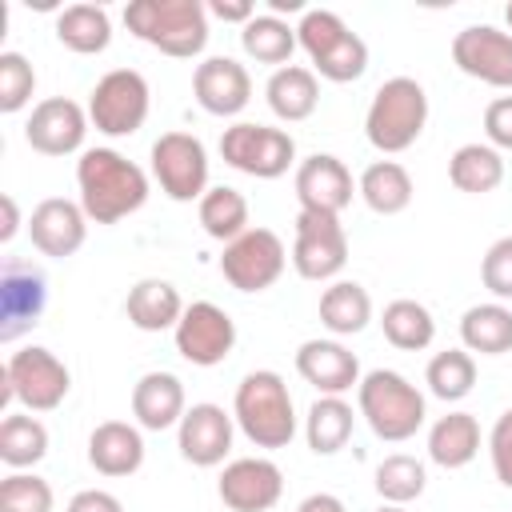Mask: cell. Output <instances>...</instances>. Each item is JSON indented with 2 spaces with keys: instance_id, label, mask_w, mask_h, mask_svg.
<instances>
[{
  "instance_id": "1",
  "label": "cell",
  "mask_w": 512,
  "mask_h": 512,
  "mask_svg": "<svg viewBox=\"0 0 512 512\" xmlns=\"http://www.w3.org/2000/svg\"><path fill=\"white\" fill-rule=\"evenodd\" d=\"M80 208L96 224H120L148 200V172L116 148H84L76 160Z\"/></svg>"
},
{
  "instance_id": "2",
  "label": "cell",
  "mask_w": 512,
  "mask_h": 512,
  "mask_svg": "<svg viewBox=\"0 0 512 512\" xmlns=\"http://www.w3.org/2000/svg\"><path fill=\"white\" fill-rule=\"evenodd\" d=\"M124 24L136 40L172 60H192L208 44V8L200 0H132Z\"/></svg>"
},
{
  "instance_id": "3",
  "label": "cell",
  "mask_w": 512,
  "mask_h": 512,
  "mask_svg": "<svg viewBox=\"0 0 512 512\" xmlns=\"http://www.w3.org/2000/svg\"><path fill=\"white\" fill-rule=\"evenodd\" d=\"M232 416L236 428L256 444V448H288L296 436V404L280 372L256 368L236 384L232 396Z\"/></svg>"
},
{
  "instance_id": "4",
  "label": "cell",
  "mask_w": 512,
  "mask_h": 512,
  "mask_svg": "<svg viewBox=\"0 0 512 512\" xmlns=\"http://www.w3.org/2000/svg\"><path fill=\"white\" fill-rule=\"evenodd\" d=\"M356 404H360V416L368 420V428L388 444L412 440L424 428V416H428L424 392L392 368L364 372L360 388H356Z\"/></svg>"
},
{
  "instance_id": "5",
  "label": "cell",
  "mask_w": 512,
  "mask_h": 512,
  "mask_svg": "<svg viewBox=\"0 0 512 512\" xmlns=\"http://www.w3.org/2000/svg\"><path fill=\"white\" fill-rule=\"evenodd\" d=\"M428 124V92L412 76H392L376 88L368 112H364V136L376 152L396 156L408 152Z\"/></svg>"
},
{
  "instance_id": "6",
  "label": "cell",
  "mask_w": 512,
  "mask_h": 512,
  "mask_svg": "<svg viewBox=\"0 0 512 512\" xmlns=\"http://www.w3.org/2000/svg\"><path fill=\"white\" fill-rule=\"evenodd\" d=\"M296 40L312 60V72L332 84H352L368 68V44L328 8H308L296 24Z\"/></svg>"
},
{
  "instance_id": "7",
  "label": "cell",
  "mask_w": 512,
  "mask_h": 512,
  "mask_svg": "<svg viewBox=\"0 0 512 512\" xmlns=\"http://www.w3.org/2000/svg\"><path fill=\"white\" fill-rule=\"evenodd\" d=\"M68 388H72V372H68V364H64L52 348L28 344V348L12 352L8 364H4L0 408H8V404L16 400L24 412H52V408L64 404Z\"/></svg>"
},
{
  "instance_id": "8",
  "label": "cell",
  "mask_w": 512,
  "mask_h": 512,
  "mask_svg": "<svg viewBox=\"0 0 512 512\" xmlns=\"http://www.w3.org/2000/svg\"><path fill=\"white\" fill-rule=\"evenodd\" d=\"M152 108V92L148 80L136 68H112L96 80L92 96H88V120L96 124V132L104 136H132L144 128Z\"/></svg>"
},
{
  "instance_id": "9",
  "label": "cell",
  "mask_w": 512,
  "mask_h": 512,
  "mask_svg": "<svg viewBox=\"0 0 512 512\" xmlns=\"http://www.w3.org/2000/svg\"><path fill=\"white\" fill-rule=\"evenodd\" d=\"M220 156L224 164H232L244 176L256 180H276L296 164V140L284 128H268V124H232L220 136Z\"/></svg>"
},
{
  "instance_id": "10",
  "label": "cell",
  "mask_w": 512,
  "mask_h": 512,
  "mask_svg": "<svg viewBox=\"0 0 512 512\" xmlns=\"http://www.w3.org/2000/svg\"><path fill=\"white\" fill-rule=\"evenodd\" d=\"M152 176L160 184V192L176 204H188L208 192V152L200 144V136L192 132H164L152 144Z\"/></svg>"
},
{
  "instance_id": "11",
  "label": "cell",
  "mask_w": 512,
  "mask_h": 512,
  "mask_svg": "<svg viewBox=\"0 0 512 512\" xmlns=\"http://www.w3.org/2000/svg\"><path fill=\"white\" fill-rule=\"evenodd\" d=\"M288 248L272 228H248L232 244H224L220 272L236 292H264L284 276Z\"/></svg>"
},
{
  "instance_id": "12",
  "label": "cell",
  "mask_w": 512,
  "mask_h": 512,
  "mask_svg": "<svg viewBox=\"0 0 512 512\" xmlns=\"http://www.w3.org/2000/svg\"><path fill=\"white\" fill-rule=\"evenodd\" d=\"M348 264V232L340 216L328 212H300L296 240H292V268L304 280H336Z\"/></svg>"
},
{
  "instance_id": "13",
  "label": "cell",
  "mask_w": 512,
  "mask_h": 512,
  "mask_svg": "<svg viewBox=\"0 0 512 512\" xmlns=\"http://www.w3.org/2000/svg\"><path fill=\"white\" fill-rule=\"evenodd\" d=\"M172 340H176V352L196 364V368H216L228 360V352L236 348V320L212 304V300H196L184 308L180 324L172 328Z\"/></svg>"
},
{
  "instance_id": "14",
  "label": "cell",
  "mask_w": 512,
  "mask_h": 512,
  "mask_svg": "<svg viewBox=\"0 0 512 512\" xmlns=\"http://www.w3.org/2000/svg\"><path fill=\"white\" fill-rule=\"evenodd\" d=\"M452 60L464 76L488 88H512V32L492 24H468L452 36Z\"/></svg>"
},
{
  "instance_id": "15",
  "label": "cell",
  "mask_w": 512,
  "mask_h": 512,
  "mask_svg": "<svg viewBox=\"0 0 512 512\" xmlns=\"http://www.w3.org/2000/svg\"><path fill=\"white\" fill-rule=\"evenodd\" d=\"M48 304L44 272L32 268L28 260H4L0 268V340L12 344L20 340L32 324H40V312Z\"/></svg>"
},
{
  "instance_id": "16",
  "label": "cell",
  "mask_w": 512,
  "mask_h": 512,
  "mask_svg": "<svg viewBox=\"0 0 512 512\" xmlns=\"http://www.w3.org/2000/svg\"><path fill=\"white\" fill-rule=\"evenodd\" d=\"M216 492L232 512H268L284 496V472L268 456H240L224 464Z\"/></svg>"
},
{
  "instance_id": "17",
  "label": "cell",
  "mask_w": 512,
  "mask_h": 512,
  "mask_svg": "<svg viewBox=\"0 0 512 512\" xmlns=\"http://www.w3.org/2000/svg\"><path fill=\"white\" fill-rule=\"evenodd\" d=\"M232 436H236V416L224 412L220 404H208V400L192 404L184 412V420L176 424V448L196 468L224 464V456L232 452Z\"/></svg>"
},
{
  "instance_id": "18",
  "label": "cell",
  "mask_w": 512,
  "mask_h": 512,
  "mask_svg": "<svg viewBox=\"0 0 512 512\" xmlns=\"http://www.w3.org/2000/svg\"><path fill=\"white\" fill-rule=\"evenodd\" d=\"M84 136H88V112L68 96L40 100L24 124V140L40 156H72L84 148Z\"/></svg>"
},
{
  "instance_id": "19",
  "label": "cell",
  "mask_w": 512,
  "mask_h": 512,
  "mask_svg": "<svg viewBox=\"0 0 512 512\" xmlns=\"http://www.w3.org/2000/svg\"><path fill=\"white\" fill-rule=\"evenodd\" d=\"M296 200L300 212H328L340 216L352 204V172L332 152H312L296 164Z\"/></svg>"
},
{
  "instance_id": "20",
  "label": "cell",
  "mask_w": 512,
  "mask_h": 512,
  "mask_svg": "<svg viewBox=\"0 0 512 512\" xmlns=\"http://www.w3.org/2000/svg\"><path fill=\"white\" fill-rule=\"evenodd\" d=\"M28 236H32V248L52 256V260H64V256H76L88 240V216L76 200H64V196H48L32 208L28 216Z\"/></svg>"
},
{
  "instance_id": "21",
  "label": "cell",
  "mask_w": 512,
  "mask_h": 512,
  "mask_svg": "<svg viewBox=\"0 0 512 512\" xmlns=\"http://www.w3.org/2000/svg\"><path fill=\"white\" fill-rule=\"evenodd\" d=\"M192 92L208 116H240L252 100V76L232 56H208L192 72Z\"/></svg>"
},
{
  "instance_id": "22",
  "label": "cell",
  "mask_w": 512,
  "mask_h": 512,
  "mask_svg": "<svg viewBox=\"0 0 512 512\" xmlns=\"http://www.w3.org/2000/svg\"><path fill=\"white\" fill-rule=\"evenodd\" d=\"M296 372L320 396H344L360 388V360L340 340H304L296 348Z\"/></svg>"
},
{
  "instance_id": "23",
  "label": "cell",
  "mask_w": 512,
  "mask_h": 512,
  "mask_svg": "<svg viewBox=\"0 0 512 512\" xmlns=\"http://www.w3.org/2000/svg\"><path fill=\"white\" fill-rule=\"evenodd\" d=\"M188 412L184 404V384L172 372H144L132 384V416L140 428L148 432H164L172 424H180Z\"/></svg>"
},
{
  "instance_id": "24",
  "label": "cell",
  "mask_w": 512,
  "mask_h": 512,
  "mask_svg": "<svg viewBox=\"0 0 512 512\" xmlns=\"http://www.w3.org/2000/svg\"><path fill=\"white\" fill-rule=\"evenodd\" d=\"M88 464L100 476H132L144 464V436L128 420H104L88 436Z\"/></svg>"
},
{
  "instance_id": "25",
  "label": "cell",
  "mask_w": 512,
  "mask_h": 512,
  "mask_svg": "<svg viewBox=\"0 0 512 512\" xmlns=\"http://www.w3.org/2000/svg\"><path fill=\"white\" fill-rule=\"evenodd\" d=\"M184 308H188V304L180 300L176 284H168V280H160V276L136 280V284L128 288V300H124V316H128V324L140 328V332H168V328H176L180 316H184Z\"/></svg>"
},
{
  "instance_id": "26",
  "label": "cell",
  "mask_w": 512,
  "mask_h": 512,
  "mask_svg": "<svg viewBox=\"0 0 512 512\" xmlns=\"http://www.w3.org/2000/svg\"><path fill=\"white\" fill-rule=\"evenodd\" d=\"M264 100H268V108H272L276 120L300 124V120H308V116L316 112V104H320V80H316V72L304 68V64H284V68H276V72L268 76Z\"/></svg>"
},
{
  "instance_id": "27",
  "label": "cell",
  "mask_w": 512,
  "mask_h": 512,
  "mask_svg": "<svg viewBox=\"0 0 512 512\" xmlns=\"http://www.w3.org/2000/svg\"><path fill=\"white\" fill-rule=\"evenodd\" d=\"M480 452V424L472 412H448L428 428V460L440 468H464Z\"/></svg>"
},
{
  "instance_id": "28",
  "label": "cell",
  "mask_w": 512,
  "mask_h": 512,
  "mask_svg": "<svg viewBox=\"0 0 512 512\" xmlns=\"http://www.w3.org/2000/svg\"><path fill=\"white\" fill-rule=\"evenodd\" d=\"M372 320V296L356 280H332L320 292V324L332 336H356Z\"/></svg>"
},
{
  "instance_id": "29",
  "label": "cell",
  "mask_w": 512,
  "mask_h": 512,
  "mask_svg": "<svg viewBox=\"0 0 512 512\" xmlns=\"http://www.w3.org/2000/svg\"><path fill=\"white\" fill-rule=\"evenodd\" d=\"M356 192H360V200L376 212V216H396V212H404L408 204H412V176H408V168L404 164H396V160H376V164H368L364 172H360V184H356Z\"/></svg>"
},
{
  "instance_id": "30",
  "label": "cell",
  "mask_w": 512,
  "mask_h": 512,
  "mask_svg": "<svg viewBox=\"0 0 512 512\" xmlns=\"http://www.w3.org/2000/svg\"><path fill=\"white\" fill-rule=\"evenodd\" d=\"M460 344L480 356H504L512 352V308L500 300L492 304H472L460 316Z\"/></svg>"
},
{
  "instance_id": "31",
  "label": "cell",
  "mask_w": 512,
  "mask_h": 512,
  "mask_svg": "<svg viewBox=\"0 0 512 512\" xmlns=\"http://www.w3.org/2000/svg\"><path fill=\"white\" fill-rule=\"evenodd\" d=\"M448 180L468 196L496 192L504 184V156L492 144H460L448 160Z\"/></svg>"
},
{
  "instance_id": "32",
  "label": "cell",
  "mask_w": 512,
  "mask_h": 512,
  "mask_svg": "<svg viewBox=\"0 0 512 512\" xmlns=\"http://www.w3.org/2000/svg\"><path fill=\"white\" fill-rule=\"evenodd\" d=\"M56 40L68 48V52H80V56H96L112 44V20L100 4H68L60 16H56Z\"/></svg>"
},
{
  "instance_id": "33",
  "label": "cell",
  "mask_w": 512,
  "mask_h": 512,
  "mask_svg": "<svg viewBox=\"0 0 512 512\" xmlns=\"http://www.w3.org/2000/svg\"><path fill=\"white\" fill-rule=\"evenodd\" d=\"M352 404L344 396H316L308 416H304V440L316 456H332L348 444L352 436Z\"/></svg>"
},
{
  "instance_id": "34",
  "label": "cell",
  "mask_w": 512,
  "mask_h": 512,
  "mask_svg": "<svg viewBox=\"0 0 512 512\" xmlns=\"http://www.w3.org/2000/svg\"><path fill=\"white\" fill-rule=\"evenodd\" d=\"M380 328H384V340L400 352H424L432 340H436V320L432 312L420 304V300H392L384 304V316H380Z\"/></svg>"
},
{
  "instance_id": "35",
  "label": "cell",
  "mask_w": 512,
  "mask_h": 512,
  "mask_svg": "<svg viewBox=\"0 0 512 512\" xmlns=\"http://www.w3.org/2000/svg\"><path fill=\"white\" fill-rule=\"evenodd\" d=\"M48 456V428L32 412H8L0 420V460L12 472H24Z\"/></svg>"
},
{
  "instance_id": "36",
  "label": "cell",
  "mask_w": 512,
  "mask_h": 512,
  "mask_svg": "<svg viewBox=\"0 0 512 512\" xmlns=\"http://www.w3.org/2000/svg\"><path fill=\"white\" fill-rule=\"evenodd\" d=\"M196 216H200V228L220 244H232L236 236L248 232V200H244V192H236L228 184L208 188L196 204Z\"/></svg>"
},
{
  "instance_id": "37",
  "label": "cell",
  "mask_w": 512,
  "mask_h": 512,
  "mask_svg": "<svg viewBox=\"0 0 512 512\" xmlns=\"http://www.w3.org/2000/svg\"><path fill=\"white\" fill-rule=\"evenodd\" d=\"M296 28L288 24V20H280V16H272V12H264V16H252L244 28H240V48L256 60V64H280L284 68V60H292V52H296Z\"/></svg>"
},
{
  "instance_id": "38",
  "label": "cell",
  "mask_w": 512,
  "mask_h": 512,
  "mask_svg": "<svg viewBox=\"0 0 512 512\" xmlns=\"http://www.w3.org/2000/svg\"><path fill=\"white\" fill-rule=\"evenodd\" d=\"M424 384L444 404L464 400L476 388V360H472V352L468 348H444V352H436L428 360V368H424Z\"/></svg>"
},
{
  "instance_id": "39",
  "label": "cell",
  "mask_w": 512,
  "mask_h": 512,
  "mask_svg": "<svg viewBox=\"0 0 512 512\" xmlns=\"http://www.w3.org/2000/svg\"><path fill=\"white\" fill-rule=\"evenodd\" d=\"M376 492H380V500L384 504H412L420 492H424V484H428V472H424V464L416 460V456H408V452H392V456H384L380 464H376Z\"/></svg>"
},
{
  "instance_id": "40",
  "label": "cell",
  "mask_w": 512,
  "mask_h": 512,
  "mask_svg": "<svg viewBox=\"0 0 512 512\" xmlns=\"http://www.w3.org/2000/svg\"><path fill=\"white\" fill-rule=\"evenodd\" d=\"M52 484L36 472H12L0 480V512H52Z\"/></svg>"
},
{
  "instance_id": "41",
  "label": "cell",
  "mask_w": 512,
  "mask_h": 512,
  "mask_svg": "<svg viewBox=\"0 0 512 512\" xmlns=\"http://www.w3.org/2000/svg\"><path fill=\"white\" fill-rule=\"evenodd\" d=\"M36 92V72L24 52H0V112H20Z\"/></svg>"
},
{
  "instance_id": "42",
  "label": "cell",
  "mask_w": 512,
  "mask_h": 512,
  "mask_svg": "<svg viewBox=\"0 0 512 512\" xmlns=\"http://www.w3.org/2000/svg\"><path fill=\"white\" fill-rule=\"evenodd\" d=\"M480 280L496 300H512V236H500L496 244H488L480 260Z\"/></svg>"
},
{
  "instance_id": "43",
  "label": "cell",
  "mask_w": 512,
  "mask_h": 512,
  "mask_svg": "<svg viewBox=\"0 0 512 512\" xmlns=\"http://www.w3.org/2000/svg\"><path fill=\"white\" fill-rule=\"evenodd\" d=\"M488 456H492V472L504 488H512V408L496 416L492 432H488Z\"/></svg>"
},
{
  "instance_id": "44",
  "label": "cell",
  "mask_w": 512,
  "mask_h": 512,
  "mask_svg": "<svg viewBox=\"0 0 512 512\" xmlns=\"http://www.w3.org/2000/svg\"><path fill=\"white\" fill-rule=\"evenodd\" d=\"M484 136L496 152H512V96H496L484 108Z\"/></svg>"
},
{
  "instance_id": "45",
  "label": "cell",
  "mask_w": 512,
  "mask_h": 512,
  "mask_svg": "<svg viewBox=\"0 0 512 512\" xmlns=\"http://www.w3.org/2000/svg\"><path fill=\"white\" fill-rule=\"evenodd\" d=\"M64 512H124V504H120V496H112L108 488H84V492H76V496L68 500Z\"/></svg>"
},
{
  "instance_id": "46",
  "label": "cell",
  "mask_w": 512,
  "mask_h": 512,
  "mask_svg": "<svg viewBox=\"0 0 512 512\" xmlns=\"http://www.w3.org/2000/svg\"><path fill=\"white\" fill-rule=\"evenodd\" d=\"M208 12H212L216 20H224V24H240V28H244V24L256 16V4H252V0H212Z\"/></svg>"
},
{
  "instance_id": "47",
  "label": "cell",
  "mask_w": 512,
  "mask_h": 512,
  "mask_svg": "<svg viewBox=\"0 0 512 512\" xmlns=\"http://www.w3.org/2000/svg\"><path fill=\"white\" fill-rule=\"evenodd\" d=\"M296 512H348V508H344V500L332 496V492H312V496H304V500L296 504Z\"/></svg>"
},
{
  "instance_id": "48",
  "label": "cell",
  "mask_w": 512,
  "mask_h": 512,
  "mask_svg": "<svg viewBox=\"0 0 512 512\" xmlns=\"http://www.w3.org/2000/svg\"><path fill=\"white\" fill-rule=\"evenodd\" d=\"M0 212H4V224H0V244H12V236L20 232V208H16V200L4 192L0 196Z\"/></svg>"
},
{
  "instance_id": "49",
  "label": "cell",
  "mask_w": 512,
  "mask_h": 512,
  "mask_svg": "<svg viewBox=\"0 0 512 512\" xmlns=\"http://www.w3.org/2000/svg\"><path fill=\"white\" fill-rule=\"evenodd\" d=\"M268 4H272V16L276 12H308L304 0H268Z\"/></svg>"
},
{
  "instance_id": "50",
  "label": "cell",
  "mask_w": 512,
  "mask_h": 512,
  "mask_svg": "<svg viewBox=\"0 0 512 512\" xmlns=\"http://www.w3.org/2000/svg\"><path fill=\"white\" fill-rule=\"evenodd\" d=\"M376 512H408V508H404V504H380Z\"/></svg>"
},
{
  "instance_id": "51",
  "label": "cell",
  "mask_w": 512,
  "mask_h": 512,
  "mask_svg": "<svg viewBox=\"0 0 512 512\" xmlns=\"http://www.w3.org/2000/svg\"><path fill=\"white\" fill-rule=\"evenodd\" d=\"M504 20H508V28H512V0H508V8H504Z\"/></svg>"
}]
</instances>
